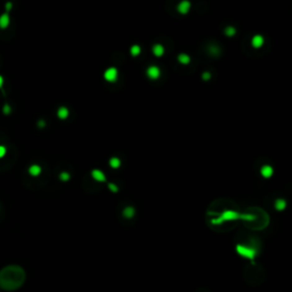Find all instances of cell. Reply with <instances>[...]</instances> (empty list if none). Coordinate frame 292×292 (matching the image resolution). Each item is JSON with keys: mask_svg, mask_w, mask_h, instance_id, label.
Segmentation results:
<instances>
[{"mask_svg": "<svg viewBox=\"0 0 292 292\" xmlns=\"http://www.w3.org/2000/svg\"><path fill=\"white\" fill-rule=\"evenodd\" d=\"M2 112H4V114H9V113H11V106L8 105V104H6V105L4 106V109H2Z\"/></svg>", "mask_w": 292, "mask_h": 292, "instance_id": "obj_19", "label": "cell"}, {"mask_svg": "<svg viewBox=\"0 0 292 292\" xmlns=\"http://www.w3.org/2000/svg\"><path fill=\"white\" fill-rule=\"evenodd\" d=\"M109 188H110V190H112L113 192H116V191H118V188H116V186L114 185V184H110Z\"/></svg>", "mask_w": 292, "mask_h": 292, "instance_id": "obj_21", "label": "cell"}, {"mask_svg": "<svg viewBox=\"0 0 292 292\" xmlns=\"http://www.w3.org/2000/svg\"><path fill=\"white\" fill-rule=\"evenodd\" d=\"M164 53H165L164 47L162 46L161 43H155V45L152 46V54L155 57H162L164 55Z\"/></svg>", "mask_w": 292, "mask_h": 292, "instance_id": "obj_6", "label": "cell"}, {"mask_svg": "<svg viewBox=\"0 0 292 292\" xmlns=\"http://www.w3.org/2000/svg\"><path fill=\"white\" fill-rule=\"evenodd\" d=\"M11 23V18L7 13H5L0 16V29H6L8 28V25Z\"/></svg>", "mask_w": 292, "mask_h": 292, "instance_id": "obj_10", "label": "cell"}, {"mask_svg": "<svg viewBox=\"0 0 292 292\" xmlns=\"http://www.w3.org/2000/svg\"><path fill=\"white\" fill-rule=\"evenodd\" d=\"M265 39L261 34H254L251 39V46L254 47V49H259L264 46Z\"/></svg>", "mask_w": 292, "mask_h": 292, "instance_id": "obj_5", "label": "cell"}, {"mask_svg": "<svg viewBox=\"0 0 292 292\" xmlns=\"http://www.w3.org/2000/svg\"><path fill=\"white\" fill-rule=\"evenodd\" d=\"M29 173H30L31 176H33V177L39 176V175L41 173V167H40V165H38V164L30 165V168H29Z\"/></svg>", "mask_w": 292, "mask_h": 292, "instance_id": "obj_11", "label": "cell"}, {"mask_svg": "<svg viewBox=\"0 0 292 292\" xmlns=\"http://www.w3.org/2000/svg\"><path fill=\"white\" fill-rule=\"evenodd\" d=\"M5 8H6V11H11V2H7V4L5 5Z\"/></svg>", "mask_w": 292, "mask_h": 292, "instance_id": "obj_22", "label": "cell"}, {"mask_svg": "<svg viewBox=\"0 0 292 292\" xmlns=\"http://www.w3.org/2000/svg\"><path fill=\"white\" fill-rule=\"evenodd\" d=\"M6 153H7V148L5 147V146H2V145H0V159L4 158L5 155H6Z\"/></svg>", "mask_w": 292, "mask_h": 292, "instance_id": "obj_18", "label": "cell"}, {"mask_svg": "<svg viewBox=\"0 0 292 292\" xmlns=\"http://www.w3.org/2000/svg\"><path fill=\"white\" fill-rule=\"evenodd\" d=\"M146 77L150 80H158L161 77V70L156 65H151L146 69Z\"/></svg>", "mask_w": 292, "mask_h": 292, "instance_id": "obj_3", "label": "cell"}, {"mask_svg": "<svg viewBox=\"0 0 292 292\" xmlns=\"http://www.w3.org/2000/svg\"><path fill=\"white\" fill-rule=\"evenodd\" d=\"M69 115H70V111H69V109H67L66 106H61L60 109L57 110V116H58V119L65 120L69 118Z\"/></svg>", "mask_w": 292, "mask_h": 292, "instance_id": "obj_9", "label": "cell"}, {"mask_svg": "<svg viewBox=\"0 0 292 292\" xmlns=\"http://www.w3.org/2000/svg\"><path fill=\"white\" fill-rule=\"evenodd\" d=\"M24 282V271L18 266H7L0 272V286L7 290H16Z\"/></svg>", "mask_w": 292, "mask_h": 292, "instance_id": "obj_1", "label": "cell"}, {"mask_svg": "<svg viewBox=\"0 0 292 292\" xmlns=\"http://www.w3.org/2000/svg\"><path fill=\"white\" fill-rule=\"evenodd\" d=\"M60 178H61V180H63V182H66V180L70 179V175H69L67 173H61Z\"/></svg>", "mask_w": 292, "mask_h": 292, "instance_id": "obj_17", "label": "cell"}, {"mask_svg": "<svg viewBox=\"0 0 292 292\" xmlns=\"http://www.w3.org/2000/svg\"><path fill=\"white\" fill-rule=\"evenodd\" d=\"M39 126H40V127H43V126H45V124H43V121H40V122H39Z\"/></svg>", "mask_w": 292, "mask_h": 292, "instance_id": "obj_24", "label": "cell"}, {"mask_svg": "<svg viewBox=\"0 0 292 292\" xmlns=\"http://www.w3.org/2000/svg\"><path fill=\"white\" fill-rule=\"evenodd\" d=\"M285 207V202L283 200H278L277 202H276V208H277L278 210H283Z\"/></svg>", "mask_w": 292, "mask_h": 292, "instance_id": "obj_16", "label": "cell"}, {"mask_svg": "<svg viewBox=\"0 0 292 292\" xmlns=\"http://www.w3.org/2000/svg\"><path fill=\"white\" fill-rule=\"evenodd\" d=\"M92 177L95 180H97V182H101V183H103V182H105V180H106V177H105V175H104V173H103V171H101V170H98V169H94V170H92Z\"/></svg>", "mask_w": 292, "mask_h": 292, "instance_id": "obj_8", "label": "cell"}, {"mask_svg": "<svg viewBox=\"0 0 292 292\" xmlns=\"http://www.w3.org/2000/svg\"><path fill=\"white\" fill-rule=\"evenodd\" d=\"M191 8H192V5H191L190 1H188V0H183V1H180L179 4H178V6H177V11L182 15H187L190 13Z\"/></svg>", "mask_w": 292, "mask_h": 292, "instance_id": "obj_4", "label": "cell"}, {"mask_svg": "<svg viewBox=\"0 0 292 292\" xmlns=\"http://www.w3.org/2000/svg\"><path fill=\"white\" fill-rule=\"evenodd\" d=\"M103 77H104L105 81H107V82H110V83H113V82H115V81L118 80V77H119V70L114 66H110L104 71Z\"/></svg>", "mask_w": 292, "mask_h": 292, "instance_id": "obj_2", "label": "cell"}, {"mask_svg": "<svg viewBox=\"0 0 292 292\" xmlns=\"http://www.w3.org/2000/svg\"><path fill=\"white\" fill-rule=\"evenodd\" d=\"M202 77H203L204 80H209V79L211 78V74L209 73V72H205V73H203V75H202Z\"/></svg>", "mask_w": 292, "mask_h": 292, "instance_id": "obj_20", "label": "cell"}, {"mask_svg": "<svg viewBox=\"0 0 292 292\" xmlns=\"http://www.w3.org/2000/svg\"><path fill=\"white\" fill-rule=\"evenodd\" d=\"M260 173L264 178H271V177L273 176V173H274V169H273V167H271L269 164H265L261 167Z\"/></svg>", "mask_w": 292, "mask_h": 292, "instance_id": "obj_7", "label": "cell"}, {"mask_svg": "<svg viewBox=\"0 0 292 292\" xmlns=\"http://www.w3.org/2000/svg\"><path fill=\"white\" fill-rule=\"evenodd\" d=\"M141 53H142V48L139 45H133V46L130 47V55L133 57L139 56Z\"/></svg>", "mask_w": 292, "mask_h": 292, "instance_id": "obj_13", "label": "cell"}, {"mask_svg": "<svg viewBox=\"0 0 292 292\" xmlns=\"http://www.w3.org/2000/svg\"><path fill=\"white\" fill-rule=\"evenodd\" d=\"M109 164L111 168H113V169H118L120 165H121V160H120L119 158H111L109 161Z\"/></svg>", "mask_w": 292, "mask_h": 292, "instance_id": "obj_14", "label": "cell"}, {"mask_svg": "<svg viewBox=\"0 0 292 292\" xmlns=\"http://www.w3.org/2000/svg\"><path fill=\"white\" fill-rule=\"evenodd\" d=\"M2 86H4V78L0 75V88H2Z\"/></svg>", "mask_w": 292, "mask_h": 292, "instance_id": "obj_23", "label": "cell"}, {"mask_svg": "<svg viewBox=\"0 0 292 292\" xmlns=\"http://www.w3.org/2000/svg\"><path fill=\"white\" fill-rule=\"evenodd\" d=\"M236 30L233 26H227V28L225 29V34L227 35V37H232V35L235 34Z\"/></svg>", "mask_w": 292, "mask_h": 292, "instance_id": "obj_15", "label": "cell"}, {"mask_svg": "<svg viewBox=\"0 0 292 292\" xmlns=\"http://www.w3.org/2000/svg\"><path fill=\"white\" fill-rule=\"evenodd\" d=\"M177 60H178V62H179L182 65H187V64L191 63V57L185 53H180L179 55H178V57H177Z\"/></svg>", "mask_w": 292, "mask_h": 292, "instance_id": "obj_12", "label": "cell"}]
</instances>
